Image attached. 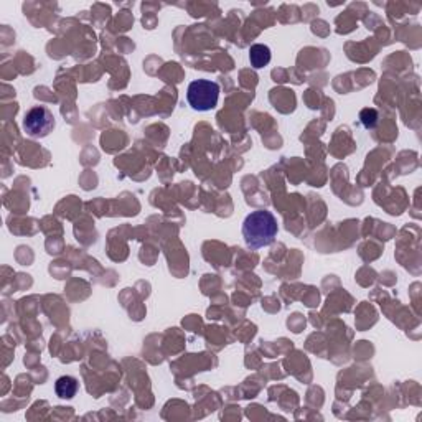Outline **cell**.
Listing matches in <instances>:
<instances>
[{"instance_id":"cell-6","label":"cell","mask_w":422,"mask_h":422,"mask_svg":"<svg viewBox=\"0 0 422 422\" xmlns=\"http://www.w3.org/2000/svg\"><path fill=\"white\" fill-rule=\"evenodd\" d=\"M378 119L379 117L376 109H363L362 114H360V121L367 129H374L378 126Z\"/></svg>"},{"instance_id":"cell-1","label":"cell","mask_w":422,"mask_h":422,"mask_svg":"<svg viewBox=\"0 0 422 422\" xmlns=\"http://www.w3.org/2000/svg\"><path fill=\"white\" fill-rule=\"evenodd\" d=\"M277 231L276 216L268 210L253 211L246 216L243 223V238L251 249L265 248V246L272 244Z\"/></svg>"},{"instance_id":"cell-4","label":"cell","mask_w":422,"mask_h":422,"mask_svg":"<svg viewBox=\"0 0 422 422\" xmlns=\"http://www.w3.org/2000/svg\"><path fill=\"white\" fill-rule=\"evenodd\" d=\"M249 61L251 66L256 70L264 68V66L269 65L271 61V48L268 45H253L249 48Z\"/></svg>"},{"instance_id":"cell-5","label":"cell","mask_w":422,"mask_h":422,"mask_svg":"<svg viewBox=\"0 0 422 422\" xmlns=\"http://www.w3.org/2000/svg\"><path fill=\"white\" fill-rule=\"evenodd\" d=\"M78 381L73 376H61L55 383L56 396L61 397V400H73L76 393H78Z\"/></svg>"},{"instance_id":"cell-2","label":"cell","mask_w":422,"mask_h":422,"mask_svg":"<svg viewBox=\"0 0 422 422\" xmlns=\"http://www.w3.org/2000/svg\"><path fill=\"white\" fill-rule=\"evenodd\" d=\"M187 99L190 106L195 111H211L216 107L218 99H220V86L210 79H197V81L188 84Z\"/></svg>"},{"instance_id":"cell-3","label":"cell","mask_w":422,"mask_h":422,"mask_svg":"<svg viewBox=\"0 0 422 422\" xmlns=\"http://www.w3.org/2000/svg\"><path fill=\"white\" fill-rule=\"evenodd\" d=\"M55 129V117L50 109L35 106L23 117V131L33 139H44Z\"/></svg>"}]
</instances>
